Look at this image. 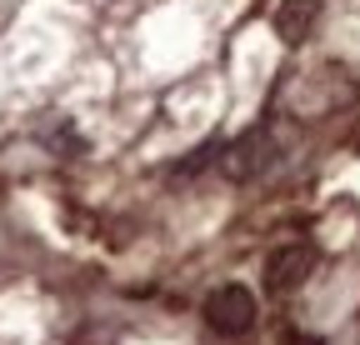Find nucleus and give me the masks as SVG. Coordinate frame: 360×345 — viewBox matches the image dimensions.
I'll list each match as a JSON object with an SVG mask.
<instances>
[{
  "label": "nucleus",
  "instance_id": "nucleus-1",
  "mask_svg": "<svg viewBox=\"0 0 360 345\" xmlns=\"http://www.w3.org/2000/svg\"><path fill=\"white\" fill-rule=\"evenodd\" d=\"M270 165H276V136H270L265 125L245 131V136H240L231 150L220 155V170H225V181H236V185H245V181L265 176Z\"/></svg>",
  "mask_w": 360,
  "mask_h": 345
},
{
  "label": "nucleus",
  "instance_id": "nucleus-2",
  "mask_svg": "<svg viewBox=\"0 0 360 345\" xmlns=\"http://www.w3.org/2000/svg\"><path fill=\"white\" fill-rule=\"evenodd\" d=\"M205 320H210V330H220V335H245V330L255 325V295H250L245 285H220V290L205 300Z\"/></svg>",
  "mask_w": 360,
  "mask_h": 345
},
{
  "label": "nucleus",
  "instance_id": "nucleus-3",
  "mask_svg": "<svg viewBox=\"0 0 360 345\" xmlns=\"http://www.w3.org/2000/svg\"><path fill=\"white\" fill-rule=\"evenodd\" d=\"M310 271H315V250L310 245H276V250L265 255V285L276 290V295L300 290Z\"/></svg>",
  "mask_w": 360,
  "mask_h": 345
},
{
  "label": "nucleus",
  "instance_id": "nucleus-4",
  "mask_svg": "<svg viewBox=\"0 0 360 345\" xmlns=\"http://www.w3.org/2000/svg\"><path fill=\"white\" fill-rule=\"evenodd\" d=\"M315 15H321V0H281L276 6V35L285 46H300L315 25Z\"/></svg>",
  "mask_w": 360,
  "mask_h": 345
}]
</instances>
